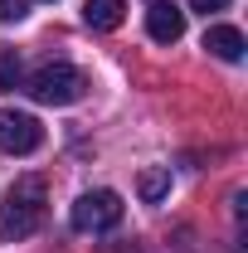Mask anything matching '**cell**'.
Segmentation results:
<instances>
[{"mask_svg":"<svg viewBox=\"0 0 248 253\" xmlns=\"http://www.w3.org/2000/svg\"><path fill=\"white\" fill-rule=\"evenodd\" d=\"M44 224V180L25 175L0 195V239L15 244V239H30L34 229Z\"/></svg>","mask_w":248,"mask_h":253,"instance_id":"1","label":"cell"},{"mask_svg":"<svg viewBox=\"0 0 248 253\" xmlns=\"http://www.w3.org/2000/svg\"><path fill=\"white\" fill-rule=\"evenodd\" d=\"M83 93H88V78L73 63H44L30 78V97L44 102V107H68V102H78Z\"/></svg>","mask_w":248,"mask_h":253,"instance_id":"2","label":"cell"},{"mask_svg":"<svg viewBox=\"0 0 248 253\" xmlns=\"http://www.w3.org/2000/svg\"><path fill=\"white\" fill-rule=\"evenodd\" d=\"M68 224L78 234H107V229H117L122 224V195L117 190H88V195H78Z\"/></svg>","mask_w":248,"mask_h":253,"instance_id":"3","label":"cell"},{"mask_svg":"<svg viewBox=\"0 0 248 253\" xmlns=\"http://www.w3.org/2000/svg\"><path fill=\"white\" fill-rule=\"evenodd\" d=\"M44 146V126L39 117L30 112H15V107H0V151H10V156H30Z\"/></svg>","mask_w":248,"mask_h":253,"instance_id":"4","label":"cell"},{"mask_svg":"<svg viewBox=\"0 0 248 253\" xmlns=\"http://www.w3.org/2000/svg\"><path fill=\"white\" fill-rule=\"evenodd\" d=\"M146 34L156 44H175L185 34V10L175 0H146Z\"/></svg>","mask_w":248,"mask_h":253,"instance_id":"5","label":"cell"},{"mask_svg":"<svg viewBox=\"0 0 248 253\" xmlns=\"http://www.w3.org/2000/svg\"><path fill=\"white\" fill-rule=\"evenodd\" d=\"M205 49H209L214 59H224V63H239L248 44H244V34L234 30V25H209V30H205Z\"/></svg>","mask_w":248,"mask_h":253,"instance_id":"6","label":"cell"},{"mask_svg":"<svg viewBox=\"0 0 248 253\" xmlns=\"http://www.w3.org/2000/svg\"><path fill=\"white\" fill-rule=\"evenodd\" d=\"M83 20H88V30L112 34L126 20V0H88V5H83Z\"/></svg>","mask_w":248,"mask_h":253,"instance_id":"7","label":"cell"},{"mask_svg":"<svg viewBox=\"0 0 248 253\" xmlns=\"http://www.w3.org/2000/svg\"><path fill=\"white\" fill-rule=\"evenodd\" d=\"M136 195H141L146 205H161V200L170 195V166H146V170L136 175Z\"/></svg>","mask_w":248,"mask_h":253,"instance_id":"8","label":"cell"},{"mask_svg":"<svg viewBox=\"0 0 248 253\" xmlns=\"http://www.w3.org/2000/svg\"><path fill=\"white\" fill-rule=\"evenodd\" d=\"M20 15H25V0H0V25H10Z\"/></svg>","mask_w":248,"mask_h":253,"instance_id":"9","label":"cell"},{"mask_svg":"<svg viewBox=\"0 0 248 253\" xmlns=\"http://www.w3.org/2000/svg\"><path fill=\"white\" fill-rule=\"evenodd\" d=\"M10 83H20V63H0V88H10Z\"/></svg>","mask_w":248,"mask_h":253,"instance_id":"10","label":"cell"},{"mask_svg":"<svg viewBox=\"0 0 248 253\" xmlns=\"http://www.w3.org/2000/svg\"><path fill=\"white\" fill-rule=\"evenodd\" d=\"M224 5H229V0H190V10H200V15H214Z\"/></svg>","mask_w":248,"mask_h":253,"instance_id":"11","label":"cell"}]
</instances>
